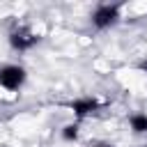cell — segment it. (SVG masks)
<instances>
[{"label":"cell","instance_id":"obj_1","mask_svg":"<svg viewBox=\"0 0 147 147\" xmlns=\"http://www.w3.org/2000/svg\"><path fill=\"white\" fill-rule=\"evenodd\" d=\"M25 83V69L18 64H5L0 67V85L9 92H16Z\"/></svg>","mask_w":147,"mask_h":147},{"label":"cell","instance_id":"obj_2","mask_svg":"<svg viewBox=\"0 0 147 147\" xmlns=\"http://www.w3.org/2000/svg\"><path fill=\"white\" fill-rule=\"evenodd\" d=\"M37 41H39V37H37L30 28H25V25H18L16 30L9 32V44H11V48H16V51H30Z\"/></svg>","mask_w":147,"mask_h":147},{"label":"cell","instance_id":"obj_3","mask_svg":"<svg viewBox=\"0 0 147 147\" xmlns=\"http://www.w3.org/2000/svg\"><path fill=\"white\" fill-rule=\"evenodd\" d=\"M117 16H119V7L117 5H99L94 9V14H92V23H94V28L106 30V28L115 25Z\"/></svg>","mask_w":147,"mask_h":147},{"label":"cell","instance_id":"obj_4","mask_svg":"<svg viewBox=\"0 0 147 147\" xmlns=\"http://www.w3.org/2000/svg\"><path fill=\"white\" fill-rule=\"evenodd\" d=\"M69 108L74 110V115L76 117H85V115H90V113H94L96 108H99V101L96 99H76V101H71L69 103Z\"/></svg>","mask_w":147,"mask_h":147},{"label":"cell","instance_id":"obj_5","mask_svg":"<svg viewBox=\"0 0 147 147\" xmlns=\"http://www.w3.org/2000/svg\"><path fill=\"white\" fill-rule=\"evenodd\" d=\"M129 124H131L133 133H145L147 131V115L145 113H136V115H131Z\"/></svg>","mask_w":147,"mask_h":147},{"label":"cell","instance_id":"obj_6","mask_svg":"<svg viewBox=\"0 0 147 147\" xmlns=\"http://www.w3.org/2000/svg\"><path fill=\"white\" fill-rule=\"evenodd\" d=\"M62 138H64V140H76V138H78V126H76V124H67V126L62 129Z\"/></svg>","mask_w":147,"mask_h":147},{"label":"cell","instance_id":"obj_7","mask_svg":"<svg viewBox=\"0 0 147 147\" xmlns=\"http://www.w3.org/2000/svg\"><path fill=\"white\" fill-rule=\"evenodd\" d=\"M96 147H110V145H96Z\"/></svg>","mask_w":147,"mask_h":147}]
</instances>
